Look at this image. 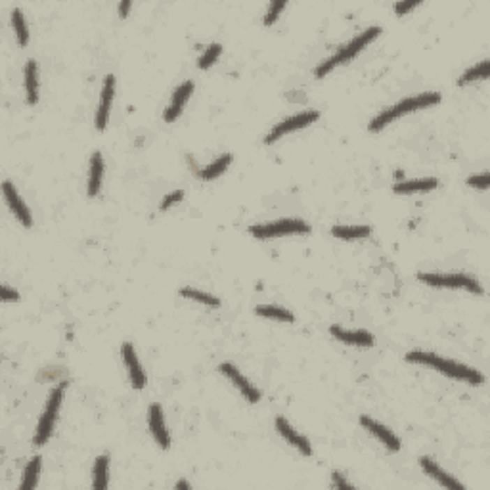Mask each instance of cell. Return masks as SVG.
<instances>
[{"mask_svg":"<svg viewBox=\"0 0 490 490\" xmlns=\"http://www.w3.org/2000/svg\"><path fill=\"white\" fill-rule=\"evenodd\" d=\"M406 362L425 366V368H431V370L443 373L446 378L463 381L468 385L479 387L484 383V376L475 368H469V366L438 357L435 352H427V350H412V352L406 355Z\"/></svg>","mask_w":490,"mask_h":490,"instance_id":"cell-1","label":"cell"},{"mask_svg":"<svg viewBox=\"0 0 490 490\" xmlns=\"http://www.w3.org/2000/svg\"><path fill=\"white\" fill-rule=\"evenodd\" d=\"M437 104H440V94L438 92H422L417 96L404 98L402 102L391 105V107L383 110L379 115H376L370 121L368 128H370V133H381L385 126H389L396 119H401L404 115L417 112V110H425V107H433V105Z\"/></svg>","mask_w":490,"mask_h":490,"instance_id":"cell-2","label":"cell"},{"mask_svg":"<svg viewBox=\"0 0 490 490\" xmlns=\"http://www.w3.org/2000/svg\"><path fill=\"white\" fill-rule=\"evenodd\" d=\"M379 35H381V27H378V25H373V27H368L366 31H362L360 35H357L352 40H349L347 45L341 46L334 56H329L327 60L322 61V64L314 69V77H316V79H322V77H326V75L332 73L335 67L343 66V64H347V61H350L352 58H357L358 54L362 52L366 46L371 45Z\"/></svg>","mask_w":490,"mask_h":490,"instance_id":"cell-3","label":"cell"},{"mask_svg":"<svg viewBox=\"0 0 490 490\" xmlns=\"http://www.w3.org/2000/svg\"><path fill=\"white\" fill-rule=\"evenodd\" d=\"M66 381L58 383V385L50 391L48 399H46L45 410H43V414H40L37 433H35V438H33V443L37 446L46 445V443L50 440V437H52L54 427H56V422H58V414H60L61 402H64V396H66Z\"/></svg>","mask_w":490,"mask_h":490,"instance_id":"cell-4","label":"cell"},{"mask_svg":"<svg viewBox=\"0 0 490 490\" xmlns=\"http://www.w3.org/2000/svg\"><path fill=\"white\" fill-rule=\"evenodd\" d=\"M309 232H311V224L301 218H282L274 223L249 226V234L257 239L283 238V236H297V234H309Z\"/></svg>","mask_w":490,"mask_h":490,"instance_id":"cell-5","label":"cell"},{"mask_svg":"<svg viewBox=\"0 0 490 490\" xmlns=\"http://www.w3.org/2000/svg\"><path fill=\"white\" fill-rule=\"evenodd\" d=\"M420 282L427 283L431 288L438 290H466L475 295H483V285L477 282L475 278L468 274H437V272H420L417 274Z\"/></svg>","mask_w":490,"mask_h":490,"instance_id":"cell-6","label":"cell"},{"mask_svg":"<svg viewBox=\"0 0 490 490\" xmlns=\"http://www.w3.org/2000/svg\"><path fill=\"white\" fill-rule=\"evenodd\" d=\"M320 117L318 112H314V110H306V112H301L297 113V115H293V117H288V119H283L282 123H278V125L270 131V133L267 134V138H265V144H274L276 140H280V138H283V136H288V134L295 133V131H301V128H306V126H311L312 123H316Z\"/></svg>","mask_w":490,"mask_h":490,"instance_id":"cell-7","label":"cell"},{"mask_svg":"<svg viewBox=\"0 0 490 490\" xmlns=\"http://www.w3.org/2000/svg\"><path fill=\"white\" fill-rule=\"evenodd\" d=\"M218 370H221V373H223L224 378L230 381L232 385L238 389L239 394L244 396L245 401L251 402V404H257V402L260 401L259 389L253 385L251 381L245 378L244 373H242V371H239L236 366L230 364V362H223V364L218 366Z\"/></svg>","mask_w":490,"mask_h":490,"instance_id":"cell-8","label":"cell"},{"mask_svg":"<svg viewBox=\"0 0 490 490\" xmlns=\"http://www.w3.org/2000/svg\"><path fill=\"white\" fill-rule=\"evenodd\" d=\"M2 193H4V200H6L8 209L12 211V215L17 218V223L22 224L23 228H31L33 226V215H31L29 207L25 205V201L22 200V195L17 193L15 186L10 180H4L2 184Z\"/></svg>","mask_w":490,"mask_h":490,"instance_id":"cell-9","label":"cell"},{"mask_svg":"<svg viewBox=\"0 0 490 490\" xmlns=\"http://www.w3.org/2000/svg\"><path fill=\"white\" fill-rule=\"evenodd\" d=\"M113 98H115V77H113V75H105L104 84H102V92H100V102H98L96 117H94V125H96V128L100 133L107 128Z\"/></svg>","mask_w":490,"mask_h":490,"instance_id":"cell-10","label":"cell"},{"mask_svg":"<svg viewBox=\"0 0 490 490\" xmlns=\"http://www.w3.org/2000/svg\"><path fill=\"white\" fill-rule=\"evenodd\" d=\"M121 355H123V362L126 366V371H128V379H131V385L136 391H142L146 387V373H144V368L140 364V358H138V352L134 349L133 343H125L121 347Z\"/></svg>","mask_w":490,"mask_h":490,"instance_id":"cell-11","label":"cell"},{"mask_svg":"<svg viewBox=\"0 0 490 490\" xmlns=\"http://www.w3.org/2000/svg\"><path fill=\"white\" fill-rule=\"evenodd\" d=\"M148 425L154 440H156L157 445L161 446L163 450H167V448L171 446V437H169V429H167V425H165V416L161 404H157V402L149 404Z\"/></svg>","mask_w":490,"mask_h":490,"instance_id":"cell-12","label":"cell"},{"mask_svg":"<svg viewBox=\"0 0 490 490\" xmlns=\"http://www.w3.org/2000/svg\"><path fill=\"white\" fill-rule=\"evenodd\" d=\"M358 422H360V425H362L368 433H371L373 437L378 438L379 443L385 446L389 452H399V450H401V438L396 437L389 427H385L383 424L376 422L373 417L368 416H360Z\"/></svg>","mask_w":490,"mask_h":490,"instance_id":"cell-13","label":"cell"},{"mask_svg":"<svg viewBox=\"0 0 490 490\" xmlns=\"http://www.w3.org/2000/svg\"><path fill=\"white\" fill-rule=\"evenodd\" d=\"M420 468H422V471H424L425 475H429L433 481H437L440 487H445V489L448 490H466V484L460 483L456 477H452L448 471H445V469L438 466L437 461L431 460V458H427V456H422L420 458Z\"/></svg>","mask_w":490,"mask_h":490,"instance_id":"cell-14","label":"cell"},{"mask_svg":"<svg viewBox=\"0 0 490 490\" xmlns=\"http://www.w3.org/2000/svg\"><path fill=\"white\" fill-rule=\"evenodd\" d=\"M329 334L334 335L337 341L350 345V347H360V349H370L376 343V337L366 329H345L341 326H332Z\"/></svg>","mask_w":490,"mask_h":490,"instance_id":"cell-15","label":"cell"},{"mask_svg":"<svg viewBox=\"0 0 490 490\" xmlns=\"http://www.w3.org/2000/svg\"><path fill=\"white\" fill-rule=\"evenodd\" d=\"M193 89L195 87H193L192 81H184L182 84H179V89L172 92L171 102H169V105H167V110L163 113L165 123H175V121L179 119L180 113L184 112V105L188 104V100L192 96Z\"/></svg>","mask_w":490,"mask_h":490,"instance_id":"cell-16","label":"cell"},{"mask_svg":"<svg viewBox=\"0 0 490 490\" xmlns=\"http://www.w3.org/2000/svg\"><path fill=\"white\" fill-rule=\"evenodd\" d=\"M276 431L282 435V438L288 443V445H291L293 448H297L299 454H303V456H306V458L312 456L311 440H309L306 437H303L297 429H293V425H291L285 417H276Z\"/></svg>","mask_w":490,"mask_h":490,"instance_id":"cell-17","label":"cell"},{"mask_svg":"<svg viewBox=\"0 0 490 490\" xmlns=\"http://www.w3.org/2000/svg\"><path fill=\"white\" fill-rule=\"evenodd\" d=\"M104 157L100 151H94L90 156L89 165V179H87V193L89 198H96L102 192V180H104Z\"/></svg>","mask_w":490,"mask_h":490,"instance_id":"cell-18","label":"cell"},{"mask_svg":"<svg viewBox=\"0 0 490 490\" xmlns=\"http://www.w3.org/2000/svg\"><path fill=\"white\" fill-rule=\"evenodd\" d=\"M23 89H25V100L29 105L38 104V67L35 60H27L23 67Z\"/></svg>","mask_w":490,"mask_h":490,"instance_id":"cell-19","label":"cell"},{"mask_svg":"<svg viewBox=\"0 0 490 490\" xmlns=\"http://www.w3.org/2000/svg\"><path fill=\"white\" fill-rule=\"evenodd\" d=\"M438 186L437 179H416V180H401L393 186L394 193L401 195H412V193H425L435 190Z\"/></svg>","mask_w":490,"mask_h":490,"instance_id":"cell-20","label":"cell"},{"mask_svg":"<svg viewBox=\"0 0 490 490\" xmlns=\"http://www.w3.org/2000/svg\"><path fill=\"white\" fill-rule=\"evenodd\" d=\"M107 483H110V456L100 454L92 468V487L96 490H104L107 489Z\"/></svg>","mask_w":490,"mask_h":490,"instance_id":"cell-21","label":"cell"},{"mask_svg":"<svg viewBox=\"0 0 490 490\" xmlns=\"http://www.w3.org/2000/svg\"><path fill=\"white\" fill-rule=\"evenodd\" d=\"M371 234L370 226L364 224H352V226H334L332 236L343 242H355V239H364Z\"/></svg>","mask_w":490,"mask_h":490,"instance_id":"cell-22","label":"cell"},{"mask_svg":"<svg viewBox=\"0 0 490 490\" xmlns=\"http://www.w3.org/2000/svg\"><path fill=\"white\" fill-rule=\"evenodd\" d=\"M40 466H43V458H40V456H33V458L27 461V466H25V469H23L20 490H33L35 487H37Z\"/></svg>","mask_w":490,"mask_h":490,"instance_id":"cell-23","label":"cell"},{"mask_svg":"<svg viewBox=\"0 0 490 490\" xmlns=\"http://www.w3.org/2000/svg\"><path fill=\"white\" fill-rule=\"evenodd\" d=\"M255 312H257L259 316H262V318L276 320V322H285V324H293V322H295L293 312L278 305H259L255 309Z\"/></svg>","mask_w":490,"mask_h":490,"instance_id":"cell-24","label":"cell"},{"mask_svg":"<svg viewBox=\"0 0 490 490\" xmlns=\"http://www.w3.org/2000/svg\"><path fill=\"white\" fill-rule=\"evenodd\" d=\"M180 295L186 299H190L193 303H200L203 306H209V309H218L221 306V299L211 295L209 291H201L195 290V288H182L180 290Z\"/></svg>","mask_w":490,"mask_h":490,"instance_id":"cell-25","label":"cell"},{"mask_svg":"<svg viewBox=\"0 0 490 490\" xmlns=\"http://www.w3.org/2000/svg\"><path fill=\"white\" fill-rule=\"evenodd\" d=\"M232 154H224V156H221L216 161H213L211 165H207V167H203L200 171V177L203 180H215V179H218L221 175H223L228 167H230V163H232Z\"/></svg>","mask_w":490,"mask_h":490,"instance_id":"cell-26","label":"cell"},{"mask_svg":"<svg viewBox=\"0 0 490 490\" xmlns=\"http://www.w3.org/2000/svg\"><path fill=\"white\" fill-rule=\"evenodd\" d=\"M12 27H14V35L17 45L27 46L29 43V27L25 22V15H23L22 8H14L12 10Z\"/></svg>","mask_w":490,"mask_h":490,"instance_id":"cell-27","label":"cell"},{"mask_svg":"<svg viewBox=\"0 0 490 490\" xmlns=\"http://www.w3.org/2000/svg\"><path fill=\"white\" fill-rule=\"evenodd\" d=\"M489 69H490L489 60H483L481 64H477V66H471L469 69H466V73L461 75L458 84H460V87H466V84H469V82L487 79V77H489Z\"/></svg>","mask_w":490,"mask_h":490,"instance_id":"cell-28","label":"cell"},{"mask_svg":"<svg viewBox=\"0 0 490 490\" xmlns=\"http://www.w3.org/2000/svg\"><path fill=\"white\" fill-rule=\"evenodd\" d=\"M221 54H223V46L218 45V43L209 45L207 48H205V52L200 56V60H198V67H200V69H209V67L213 66V64H215V61L221 58Z\"/></svg>","mask_w":490,"mask_h":490,"instance_id":"cell-29","label":"cell"},{"mask_svg":"<svg viewBox=\"0 0 490 490\" xmlns=\"http://www.w3.org/2000/svg\"><path fill=\"white\" fill-rule=\"evenodd\" d=\"M285 2H270L267 8V12H265V25L267 27H270V25H274L276 22H278V17H280V14H282L283 10H285Z\"/></svg>","mask_w":490,"mask_h":490,"instance_id":"cell-30","label":"cell"},{"mask_svg":"<svg viewBox=\"0 0 490 490\" xmlns=\"http://www.w3.org/2000/svg\"><path fill=\"white\" fill-rule=\"evenodd\" d=\"M182 200H184V192H182V190H175V192L167 193L163 200H161V203H159V211L165 213V211H169L172 205H177V203Z\"/></svg>","mask_w":490,"mask_h":490,"instance_id":"cell-31","label":"cell"},{"mask_svg":"<svg viewBox=\"0 0 490 490\" xmlns=\"http://www.w3.org/2000/svg\"><path fill=\"white\" fill-rule=\"evenodd\" d=\"M469 188H477V190H487L489 188V172H481V175H473L468 179Z\"/></svg>","mask_w":490,"mask_h":490,"instance_id":"cell-32","label":"cell"},{"mask_svg":"<svg viewBox=\"0 0 490 490\" xmlns=\"http://www.w3.org/2000/svg\"><path fill=\"white\" fill-rule=\"evenodd\" d=\"M0 299H2V303H15V301H20V293L10 285H2Z\"/></svg>","mask_w":490,"mask_h":490,"instance_id":"cell-33","label":"cell"},{"mask_svg":"<svg viewBox=\"0 0 490 490\" xmlns=\"http://www.w3.org/2000/svg\"><path fill=\"white\" fill-rule=\"evenodd\" d=\"M332 487H334V489H345V490L355 489L352 483H349V481L345 479V475L339 473V471H335L334 475H332Z\"/></svg>","mask_w":490,"mask_h":490,"instance_id":"cell-34","label":"cell"},{"mask_svg":"<svg viewBox=\"0 0 490 490\" xmlns=\"http://www.w3.org/2000/svg\"><path fill=\"white\" fill-rule=\"evenodd\" d=\"M417 4H420L417 0H404V2H396V4H394V12H396L399 15H406L410 10H414Z\"/></svg>","mask_w":490,"mask_h":490,"instance_id":"cell-35","label":"cell"},{"mask_svg":"<svg viewBox=\"0 0 490 490\" xmlns=\"http://www.w3.org/2000/svg\"><path fill=\"white\" fill-rule=\"evenodd\" d=\"M131 8H133V4H131L128 0H125V2H119L117 10H119L121 17H126V15H128V12H131Z\"/></svg>","mask_w":490,"mask_h":490,"instance_id":"cell-36","label":"cell"},{"mask_svg":"<svg viewBox=\"0 0 490 490\" xmlns=\"http://www.w3.org/2000/svg\"><path fill=\"white\" fill-rule=\"evenodd\" d=\"M190 487H192V484L188 483V481H184V479H180L179 483L175 484V489H177V490H180V489H190Z\"/></svg>","mask_w":490,"mask_h":490,"instance_id":"cell-37","label":"cell"}]
</instances>
